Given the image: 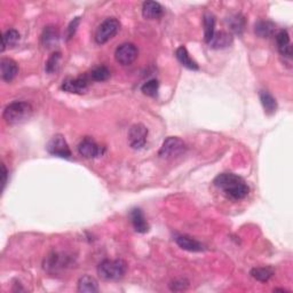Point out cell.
Instances as JSON below:
<instances>
[{"instance_id":"7a4b0ae2","label":"cell","mask_w":293,"mask_h":293,"mask_svg":"<svg viewBox=\"0 0 293 293\" xmlns=\"http://www.w3.org/2000/svg\"><path fill=\"white\" fill-rule=\"evenodd\" d=\"M32 112H34V108L29 102L15 101L5 108L3 118L9 125H16V124L26 122L32 116Z\"/></svg>"},{"instance_id":"44dd1931","label":"cell","mask_w":293,"mask_h":293,"mask_svg":"<svg viewBox=\"0 0 293 293\" xmlns=\"http://www.w3.org/2000/svg\"><path fill=\"white\" fill-rule=\"evenodd\" d=\"M58 41V32L55 26H47L45 27L41 36V43L47 48H52L55 45H57Z\"/></svg>"},{"instance_id":"83f0119b","label":"cell","mask_w":293,"mask_h":293,"mask_svg":"<svg viewBox=\"0 0 293 293\" xmlns=\"http://www.w3.org/2000/svg\"><path fill=\"white\" fill-rule=\"evenodd\" d=\"M158 89H159V82L157 79H150L146 82H144L141 87L142 93L144 95L151 96V98H155L158 94Z\"/></svg>"},{"instance_id":"f1b7e54d","label":"cell","mask_w":293,"mask_h":293,"mask_svg":"<svg viewBox=\"0 0 293 293\" xmlns=\"http://www.w3.org/2000/svg\"><path fill=\"white\" fill-rule=\"evenodd\" d=\"M79 23H80V17H75L73 20L70 22V24H69L68 29H67V40H70L73 36H75L76 31H77V27L79 26Z\"/></svg>"},{"instance_id":"30bf717a","label":"cell","mask_w":293,"mask_h":293,"mask_svg":"<svg viewBox=\"0 0 293 293\" xmlns=\"http://www.w3.org/2000/svg\"><path fill=\"white\" fill-rule=\"evenodd\" d=\"M89 84L90 80L86 76H80L78 78H69V79L64 80L62 84V90L68 93H75V94H84L89 91Z\"/></svg>"},{"instance_id":"8992f818","label":"cell","mask_w":293,"mask_h":293,"mask_svg":"<svg viewBox=\"0 0 293 293\" xmlns=\"http://www.w3.org/2000/svg\"><path fill=\"white\" fill-rule=\"evenodd\" d=\"M48 153L53 156H57L61 158L69 159L71 157V150L69 148L68 142L61 134L54 135L46 146Z\"/></svg>"},{"instance_id":"5bb4252c","label":"cell","mask_w":293,"mask_h":293,"mask_svg":"<svg viewBox=\"0 0 293 293\" xmlns=\"http://www.w3.org/2000/svg\"><path fill=\"white\" fill-rule=\"evenodd\" d=\"M130 218L135 231L144 233L149 230V224L146 222L143 212L140 209H133L130 213Z\"/></svg>"},{"instance_id":"4fadbf2b","label":"cell","mask_w":293,"mask_h":293,"mask_svg":"<svg viewBox=\"0 0 293 293\" xmlns=\"http://www.w3.org/2000/svg\"><path fill=\"white\" fill-rule=\"evenodd\" d=\"M276 44L278 52L281 53L283 56L291 58L292 57V46L290 36H288L287 31L281 30L276 35Z\"/></svg>"},{"instance_id":"ffe728a7","label":"cell","mask_w":293,"mask_h":293,"mask_svg":"<svg viewBox=\"0 0 293 293\" xmlns=\"http://www.w3.org/2000/svg\"><path fill=\"white\" fill-rule=\"evenodd\" d=\"M204 24V40L205 43H210L215 34V16L212 13H205L203 17Z\"/></svg>"},{"instance_id":"3957f363","label":"cell","mask_w":293,"mask_h":293,"mask_svg":"<svg viewBox=\"0 0 293 293\" xmlns=\"http://www.w3.org/2000/svg\"><path fill=\"white\" fill-rule=\"evenodd\" d=\"M127 272L126 261L122 259L114 260H104L99 265L98 274L101 278L105 281H117L124 277V275Z\"/></svg>"},{"instance_id":"e0dca14e","label":"cell","mask_w":293,"mask_h":293,"mask_svg":"<svg viewBox=\"0 0 293 293\" xmlns=\"http://www.w3.org/2000/svg\"><path fill=\"white\" fill-rule=\"evenodd\" d=\"M175 55H177L178 61L180 62L183 67L189 69V70H198L199 69L198 64H197L194 60L190 57V55H189V53H188L187 48L183 47V46H181V47H179L177 49Z\"/></svg>"},{"instance_id":"484cf974","label":"cell","mask_w":293,"mask_h":293,"mask_svg":"<svg viewBox=\"0 0 293 293\" xmlns=\"http://www.w3.org/2000/svg\"><path fill=\"white\" fill-rule=\"evenodd\" d=\"M20 40V34L16 30L9 29L3 35V48L2 52H4L6 47H12V46L16 45L17 41Z\"/></svg>"},{"instance_id":"52a82bcc","label":"cell","mask_w":293,"mask_h":293,"mask_svg":"<svg viewBox=\"0 0 293 293\" xmlns=\"http://www.w3.org/2000/svg\"><path fill=\"white\" fill-rule=\"evenodd\" d=\"M139 50L134 44L125 43L118 46L116 52H114V57L116 61L122 64V66H130L137 58Z\"/></svg>"},{"instance_id":"ba28073f","label":"cell","mask_w":293,"mask_h":293,"mask_svg":"<svg viewBox=\"0 0 293 293\" xmlns=\"http://www.w3.org/2000/svg\"><path fill=\"white\" fill-rule=\"evenodd\" d=\"M146 137H148V128L143 124H135L128 132V143L132 149L139 150L145 145Z\"/></svg>"},{"instance_id":"f546056e","label":"cell","mask_w":293,"mask_h":293,"mask_svg":"<svg viewBox=\"0 0 293 293\" xmlns=\"http://www.w3.org/2000/svg\"><path fill=\"white\" fill-rule=\"evenodd\" d=\"M172 291H183L188 287V282L183 281V279H179V281H174L173 283L169 284Z\"/></svg>"},{"instance_id":"ac0fdd59","label":"cell","mask_w":293,"mask_h":293,"mask_svg":"<svg viewBox=\"0 0 293 293\" xmlns=\"http://www.w3.org/2000/svg\"><path fill=\"white\" fill-rule=\"evenodd\" d=\"M276 30V25L270 21H259L255 23L254 32L256 36H259L260 38H268L272 37L275 34Z\"/></svg>"},{"instance_id":"9a60e30c","label":"cell","mask_w":293,"mask_h":293,"mask_svg":"<svg viewBox=\"0 0 293 293\" xmlns=\"http://www.w3.org/2000/svg\"><path fill=\"white\" fill-rule=\"evenodd\" d=\"M177 244L181 247V249L189 251V252H201L204 251V245L199 243L198 241H196L195 238H191L189 236H178L175 238Z\"/></svg>"},{"instance_id":"277c9868","label":"cell","mask_w":293,"mask_h":293,"mask_svg":"<svg viewBox=\"0 0 293 293\" xmlns=\"http://www.w3.org/2000/svg\"><path fill=\"white\" fill-rule=\"evenodd\" d=\"M186 149V143L181 139H179L177 136H169L163 142V145L158 154L162 158L172 159L181 156Z\"/></svg>"},{"instance_id":"603a6c76","label":"cell","mask_w":293,"mask_h":293,"mask_svg":"<svg viewBox=\"0 0 293 293\" xmlns=\"http://www.w3.org/2000/svg\"><path fill=\"white\" fill-rule=\"evenodd\" d=\"M260 101H261V104H262V107L265 109V111L267 112L268 114H272L276 111V109H277L276 100H275L274 96L270 93H268L267 91H261L260 92Z\"/></svg>"},{"instance_id":"8fae6325","label":"cell","mask_w":293,"mask_h":293,"mask_svg":"<svg viewBox=\"0 0 293 293\" xmlns=\"http://www.w3.org/2000/svg\"><path fill=\"white\" fill-rule=\"evenodd\" d=\"M0 68H2V78L5 81H12L18 73V67L16 62L12 58L4 57L0 61Z\"/></svg>"},{"instance_id":"5b68a950","label":"cell","mask_w":293,"mask_h":293,"mask_svg":"<svg viewBox=\"0 0 293 293\" xmlns=\"http://www.w3.org/2000/svg\"><path fill=\"white\" fill-rule=\"evenodd\" d=\"M119 26H121V24H119V22L118 20H116V18L110 17V18H107V20H104L99 25L98 29H96L95 41L99 45H103L105 43H108V41L111 38H113L114 35L117 34L119 30Z\"/></svg>"},{"instance_id":"7c38bea8","label":"cell","mask_w":293,"mask_h":293,"mask_svg":"<svg viewBox=\"0 0 293 293\" xmlns=\"http://www.w3.org/2000/svg\"><path fill=\"white\" fill-rule=\"evenodd\" d=\"M164 14L162 5L156 2H145L142 5V15L146 20H157Z\"/></svg>"},{"instance_id":"cb8c5ba5","label":"cell","mask_w":293,"mask_h":293,"mask_svg":"<svg viewBox=\"0 0 293 293\" xmlns=\"http://www.w3.org/2000/svg\"><path fill=\"white\" fill-rule=\"evenodd\" d=\"M61 53L60 52H54L50 56L48 57L47 62L45 64V71L49 73V75H53V73L57 72L61 66Z\"/></svg>"},{"instance_id":"6da1fadb","label":"cell","mask_w":293,"mask_h":293,"mask_svg":"<svg viewBox=\"0 0 293 293\" xmlns=\"http://www.w3.org/2000/svg\"><path fill=\"white\" fill-rule=\"evenodd\" d=\"M214 186L221 189L232 199H244L249 195L250 188L244 179L233 173H222L214 179Z\"/></svg>"},{"instance_id":"9c48e42d","label":"cell","mask_w":293,"mask_h":293,"mask_svg":"<svg viewBox=\"0 0 293 293\" xmlns=\"http://www.w3.org/2000/svg\"><path fill=\"white\" fill-rule=\"evenodd\" d=\"M78 153L87 159L96 158L102 155V146H100L92 137H85L78 144Z\"/></svg>"},{"instance_id":"d4e9b609","label":"cell","mask_w":293,"mask_h":293,"mask_svg":"<svg viewBox=\"0 0 293 293\" xmlns=\"http://www.w3.org/2000/svg\"><path fill=\"white\" fill-rule=\"evenodd\" d=\"M274 272L269 267H259L251 270V276L259 282H268L273 277Z\"/></svg>"},{"instance_id":"7402d4cb","label":"cell","mask_w":293,"mask_h":293,"mask_svg":"<svg viewBox=\"0 0 293 293\" xmlns=\"http://www.w3.org/2000/svg\"><path fill=\"white\" fill-rule=\"evenodd\" d=\"M227 23L233 34L242 35L245 29L246 21L242 14H233V15H230L227 18Z\"/></svg>"},{"instance_id":"d6986e66","label":"cell","mask_w":293,"mask_h":293,"mask_svg":"<svg viewBox=\"0 0 293 293\" xmlns=\"http://www.w3.org/2000/svg\"><path fill=\"white\" fill-rule=\"evenodd\" d=\"M78 291L86 293H95L99 291V284L96 279L89 275H85L78 281Z\"/></svg>"},{"instance_id":"2e32d148","label":"cell","mask_w":293,"mask_h":293,"mask_svg":"<svg viewBox=\"0 0 293 293\" xmlns=\"http://www.w3.org/2000/svg\"><path fill=\"white\" fill-rule=\"evenodd\" d=\"M232 43V36L231 34L226 31H219L215 32L213 38L211 39L209 45L212 48L215 49H221V48H226L228 46H230Z\"/></svg>"},{"instance_id":"4dcf8cb0","label":"cell","mask_w":293,"mask_h":293,"mask_svg":"<svg viewBox=\"0 0 293 293\" xmlns=\"http://www.w3.org/2000/svg\"><path fill=\"white\" fill-rule=\"evenodd\" d=\"M3 181H2V186H3V190L5 189V187H6V183H7V178H8V171L5 165L3 164Z\"/></svg>"},{"instance_id":"4316f807","label":"cell","mask_w":293,"mask_h":293,"mask_svg":"<svg viewBox=\"0 0 293 293\" xmlns=\"http://www.w3.org/2000/svg\"><path fill=\"white\" fill-rule=\"evenodd\" d=\"M91 79L94 81H105L110 78V70L104 66H100L94 68L91 71Z\"/></svg>"}]
</instances>
